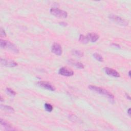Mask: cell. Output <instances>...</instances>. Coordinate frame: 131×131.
I'll return each mask as SVG.
<instances>
[{
	"label": "cell",
	"instance_id": "obj_1",
	"mask_svg": "<svg viewBox=\"0 0 131 131\" xmlns=\"http://www.w3.org/2000/svg\"><path fill=\"white\" fill-rule=\"evenodd\" d=\"M89 88L93 91H94L95 92L97 93L98 94L104 95L105 96H107L108 99H109L111 101L114 102V96L111 93L108 91L107 90H105V89L101 88L100 87H98L97 86H92V85L89 86Z\"/></svg>",
	"mask_w": 131,
	"mask_h": 131
},
{
	"label": "cell",
	"instance_id": "obj_2",
	"mask_svg": "<svg viewBox=\"0 0 131 131\" xmlns=\"http://www.w3.org/2000/svg\"><path fill=\"white\" fill-rule=\"evenodd\" d=\"M0 46L2 49H7L15 53H18L19 50L15 45L10 43V41L1 40L0 41Z\"/></svg>",
	"mask_w": 131,
	"mask_h": 131
},
{
	"label": "cell",
	"instance_id": "obj_3",
	"mask_svg": "<svg viewBox=\"0 0 131 131\" xmlns=\"http://www.w3.org/2000/svg\"><path fill=\"white\" fill-rule=\"evenodd\" d=\"M50 13L52 15L59 18H65L68 17V14L65 11L60 10L58 8H52L50 9Z\"/></svg>",
	"mask_w": 131,
	"mask_h": 131
},
{
	"label": "cell",
	"instance_id": "obj_4",
	"mask_svg": "<svg viewBox=\"0 0 131 131\" xmlns=\"http://www.w3.org/2000/svg\"><path fill=\"white\" fill-rule=\"evenodd\" d=\"M109 18L111 20H112L113 22H115L117 24L121 25V26H126L128 25V23L126 20H124V19L122 18H121L118 17L117 15H114V14H111L109 15Z\"/></svg>",
	"mask_w": 131,
	"mask_h": 131
},
{
	"label": "cell",
	"instance_id": "obj_5",
	"mask_svg": "<svg viewBox=\"0 0 131 131\" xmlns=\"http://www.w3.org/2000/svg\"><path fill=\"white\" fill-rule=\"evenodd\" d=\"M52 52L56 55H61L63 53V50L61 46L58 43H54L51 47Z\"/></svg>",
	"mask_w": 131,
	"mask_h": 131
},
{
	"label": "cell",
	"instance_id": "obj_6",
	"mask_svg": "<svg viewBox=\"0 0 131 131\" xmlns=\"http://www.w3.org/2000/svg\"><path fill=\"white\" fill-rule=\"evenodd\" d=\"M1 65L3 66L9 67H14L18 66V63L14 60L10 59H1Z\"/></svg>",
	"mask_w": 131,
	"mask_h": 131
},
{
	"label": "cell",
	"instance_id": "obj_7",
	"mask_svg": "<svg viewBox=\"0 0 131 131\" xmlns=\"http://www.w3.org/2000/svg\"><path fill=\"white\" fill-rule=\"evenodd\" d=\"M59 73L60 75H62L65 76H71L74 74V72L67 67H62L59 70Z\"/></svg>",
	"mask_w": 131,
	"mask_h": 131
},
{
	"label": "cell",
	"instance_id": "obj_8",
	"mask_svg": "<svg viewBox=\"0 0 131 131\" xmlns=\"http://www.w3.org/2000/svg\"><path fill=\"white\" fill-rule=\"evenodd\" d=\"M104 71L105 73L108 75L112 76L114 77H119L120 74L116 70L113 69L108 68V67H105L104 68Z\"/></svg>",
	"mask_w": 131,
	"mask_h": 131
},
{
	"label": "cell",
	"instance_id": "obj_9",
	"mask_svg": "<svg viewBox=\"0 0 131 131\" xmlns=\"http://www.w3.org/2000/svg\"><path fill=\"white\" fill-rule=\"evenodd\" d=\"M37 85H39L40 87H42L44 89H46L48 90H50V91H55V89L54 88L53 86L50 84L49 82H47V81H39L37 83Z\"/></svg>",
	"mask_w": 131,
	"mask_h": 131
},
{
	"label": "cell",
	"instance_id": "obj_10",
	"mask_svg": "<svg viewBox=\"0 0 131 131\" xmlns=\"http://www.w3.org/2000/svg\"><path fill=\"white\" fill-rule=\"evenodd\" d=\"M87 36L88 37L89 41H90L93 43L99 39V36L98 35L95 33H89Z\"/></svg>",
	"mask_w": 131,
	"mask_h": 131
},
{
	"label": "cell",
	"instance_id": "obj_11",
	"mask_svg": "<svg viewBox=\"0 0 131 131\" xmlns=\"http://www.w3.org/2000/svg\"><path fill=\"white\" fill-rule=\"evenodd\" d=\"M1 121V125H2L3 126H4L6 130H7V131L16 130V129H14V127H12L11 126H10L8 123L6 122L5 120H3L2 118L1 119V121Z\"/></svg>",
	"mask_w": 131,
	"mask_h": 131
},
{
	"label": "cell",
	"instance_id": "obj_12",
	"mask_svg": "<svg viewBox=\"0 0 131 131\" xmlns=\"http://www.w3.org/2000/svg\"><path fill=\"white\" fill-rule=\"evenodd\" d=\"M1 110L5 111V112H7L8 113H14V108H12L10 106H7V105H1Z\"/></svg>",
	"mask_w": 131,
	"mask_h": 131
},
{
	"label": "cell",
	"instance_id": "obj_13",
	"mask_svg": "<svg viewBox=\"0 0 131 131\" xmlns=\"http://www.w3.org/2000/svg\"><path fill=\"white\" fill-rule=\"evenodd\" d=\"M79 41H81V43L84 44H87L89 41L88 39V37L87 36H85L84 35H81V34L79 36Z\"/></svg>",
	"mask_w": 131,
	"mask_h": 131
},
{
	"label": "cell",
	"instance_id": "obj_14",
	"mask_svg": "<svg viewBox=\"0 0 131 131\" xmlns=\"http://www.w3.org/2000/svg\"><path fill=\"white\" fill-rule=\"evenodd\" d=\"M72 65H74L77 68H78L80 69H82L84 68V65L81 63H79V62L74 63V62H72Z\"/></svg>",
	"mask_w": 131,
	"mask_h": 131
},
{
	"label": "cell",
	"instance_id": "obj_15",
	"mask_svg": "<svg viewBox=\"0 0 131 131\" xmlns=\"http://www.w3.org/2000/svg\"><path fill=\"white\" fill-rule=\"evenodd\" d=\"M93 56L94 58L96 59L97 60H98V61L100 62H103L104 60V59L103 58V57H102L100 54H99L97 53H95L93 54Z\"/></svg>",
	"mask_w": 131,
	"mask_h": 131
},
{
	"label": "cell",
	"instance_id": "obj_16",
	"mask_svg": "<svg viewBox=\"0 0 131 131\" xmlns=\"http://www.w3.org/2000/svg\"><path fill=\"white\" fill-rule=\"evenodd\" d=\"M45 108L47 111L50 112H51L53 110V107L51 104L46 103L45 104Z\"/></svg>",
	"mask_w": 131,
	"mask_h": 131
},
{
	"label": "cell",
	"instance_id": "obj_17",
	"mask_svg": "<svg viewBox=\"0 0 131 131\" xmlns=\"http://www.w3.org/2000/svg\"><path fill=\"white\" fill-rule=\"evenodd\" d=\"M73 53L74 55L78 57H82L84 56V53H83V52L80 51L79 50H74L73 51Z\"/></svg>",
	"mask_w": 131,
	"mask_h": 131
},
{
	"label": "cell",
	"instance_id": "obj_18",
	"mask_svg": "<svg viewBox=\"0 0 131 131\" xmlns=\"http://www.w3.org/2000/svg\"><path fill=\"white\" fill-rule=\"evenodd\" d=\"M6 91H7V92L9 95H10L11 96H15L16 95V93L14 90H12V89L10 88L6 89Z\"/></svg>",
	"mask_w": 131,
	"mask_h": 131
},
{
	"label": "cell",
	"instance_id": "obj_19",
	"mask_svg": "<svg viewBox=\"0 0 131 131\" xmlns=\"http://www.w3.org/2000/svg\"><path fill=\"white\" fill-rule=\"evenodd\" d=\"M0 34H1V37H4V36H6V34L5 31L2 28H1V31H0Z\"/></svg>",
	"mask_w": 131,
	"mask_h": 131
},
{
	"label": "cell",
	"instance_id": "obj_20",
	"mask_svg": "<svg viewBox=\"0 0 131 131\" xmlns=\"http://www.w3.org/2000/svg\"><path fill=\"white\" fill-rule=\"evenodd\" d=\"M112 45L114 46H116V47H117V48H120V46L119 45H118V44H112Z\"/></svg>",
	"mask_w": 131,
	"mask_h": 131
},
{
	"label": "cell",
	"instance_id": "obj_21",
	"mask_svg": "<svg viewBox=\"0 0 131 131\" xmlns=\"http://www.w3.org/2000/svg\"><path fill=\"white\" fill-rule=\"evenodd\" d=\"M131 108H129V109H128V110L127 111V114H128V115H129V116H131Z\"/></svg>",
	"mask_w": 131,
	"mask_h": 131
},
{
	"label": "cell",
	"instance_id": "obj_22",
	"mask_svg": "<svg viewBox=\"0 0 131 131\" xmlns=\"http://www.w3.org/2000/svg\"><path fill=\"white\" fill-rule=\"evenodd\" d=\"M60 24L61 25H63V26H66V25H67V23H65V22H62V23H60Z\"/></svg>",
	"mask_w": 131,
	"mask_h": 131
},
{
	"label": "cell",
	"instance_id": "obj_23",
	"mask_svg": "<svg viewBox=\"0 0 131 131\" xmlns=\"http://www.w3.org/2000/svg\"><path fill=\"white\" fill-rule=\"evenodd\" d=\"M126 98H127V99H131V97H130V96H129L128 95V94H126Z\"/></svg>",
	"mask_w": 131,
	"mask_h": 131
},
{
	"label": "cell",
	"instance_id": "obj_24",
	"mask_svg": "<svg viewBox=\"0 0 131 131\" xmlns=\"http://www.w3.org/2000/svg\"><path fill=\"white\" fill-rule=\"evenodd\" d=\"M129 76L130 77H131V71H130L129 72Z\"/></svg>",
	"mask_w": 131,
	"mask_h": 131
}]
</instances>
